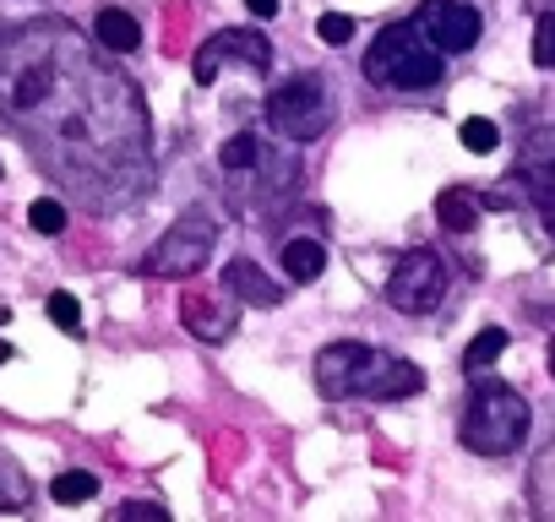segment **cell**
<instances>
[{
  "mask_svg": "<svg viewBox=\"0 0 555 522\" xmlns=\"http://www.w3.org/2000/svg\"><path fill=\"white\" fill-rule=\"evenodd\" d=\"M528 435V397L512 392L506 381L474 387V403L463 414V446L479 457H506Z\"/></svg>",
  "mask_w": 555,
  "mask_h": 522,
  "instance_id": "cell-3",
  "label": "cell"
},
{
  "mask_svg": "<svg viewBox=\"0 0 555 522\" xmlns=\"http://www.w3.org/2000/svg\"><path fill=\"white\" fill-rule=\"evenodd\" d=\"M414 23H420V34H425L441 55H463V50H474L479 34H485V17H479L474 6H463V0H425Z\"/></svg>",
  "mask_w": 555,
  "mask_h": 522,
  "instance_id": "cell-7",
  "label": "cell"
},
{
  "mask_svg": "<svg viewBox=\"0 0 555 522\" xmlns=\"http://www.w3.org/2000/svg\"><path fill=\"white\" fill-rule=\"evenodd\" d=\"M533 66H539V71H555V12H539V28H533Z\"/></svg>",
  "mask_w": 555,
  "mask_h": 522,
  "instance_id": "cell-21",
  "label": "cell"
},
{
  "mask_svg": "<svg viewBox=\"0 0 555 522\" xmlns=\"http://www.w3.org/2000/svg\"><path fill=\"white\" fill-rule=\"evenodd\" d=\"M120 517H153V522H164L169 511H164V506H153V500H126V506H120Z\"/></svg>",
  "mask_w": 555,
  "mask_h": 522,
  "instance_id": "cell-24",
  "label": "cell"
},
{
  "mask_svg": "<svg viewBox=\"0 0 555 522\" xmlns=\"http://www.w3.org/2000/svg\"><path fill=\"white\" fill-rule=\"evenodd\" d=\"M550 376H555V343H550Z\"/></svg>",
  "mask_w": 555,
  "mask_h": 522,
  "instance_id": "cell-29",
  "label": "cell"
},
{
  "mask_svg": "<svg viewBox=\"0 0 555 522\" xmlns=\"http://www.w3.org/2000/svg\"><path fill=\"white\" fill-rule=\"evenodd\" d=\"M223 289L234 295V300H245V305H278V300H284V289H278L261 267H256V261H229V267H223Z\"/></svg>",
  "mask_w": 555,
  "mask_h": 522,
  "instance_id": "cell-10",
  "label": "cell"
},
{
  "mask_svg": "<svg viewBox=\"0 0 555 522\" xmlns=\"http://www.w3.org/2000/svg\"><path fill=\"white\" fill-rule=\"evenodd\" d=\"M180 322H185L191 338H202V343H223V338L234 332V305L207 300V295H185V300H180Z\"/></svg>",
  "mask_w": 555,
  "mask_h": 522,
  "instance_id": "cell-9",
  "label": "cell"
},
{
  "mask_svg": "<svg viewBox=\"0 0 555 522\" xmlns=\"http://www.w3.org/2000/svg\"><path fill=\"white\" fill-rule=\"evenodd\" d=\"M317 39H322V44H338V50H344V44L354 39V17H344V12H327V17L317 23Z\"/></svg>",
  "mask_w": 555,
  "mask_h": 522,
  "instance_id": "cell-22",
  "label": "cell"
},
{
  "mask_svg": "<svg viewBox=\"0 0 555 522\" xmlns=\"http://www.w3.org/2000/svg\"><path fill=\"white\" fill-rule=\"evenodd\" d=\"M317 387L322 397H376V403H403L425 387L420 365L398 360V354H382L360 338H344V343H327L317 354Z\"/></svg>",
  "mask_w": 555,
  "mask_h": 522,
  "instance_id": "cell-1",
  "label": "cell"
},
{
  "mask_svg": "<svg viewBox=\"0 0 555 522\" xmlns=\"http://www.w3.org/2000/svg\"><path fill=\"white\" fill-rule=\"evenodd\" d=\"M93 39H99L109 55H131V50L142 44V28H137V17H131V12L104 6V12L93 17Z\"/></svg>",
  "mask_w": 555,
  "mask_h": 522,
  "instance_id": "cell-11",
  "label": "cell"
},
{
  "mask_svg": "<svg viewBox=\"0 0 555 522\" xmlns=\"http://www.w3.org/2000/svg\"><path fill=\"white\" fill-rule=\"evenodd\" d=\"M365 77L376 88H398V93H425L441 82V50L420 34V23H398L382 28L376 44L365 50Z\"/></svg>",
  "mask_w": 555,
  "mask_h": 522,
  "instance_id": "cell-2",
  "label": "cell"
},
{
  "mask_svg": "<svg viewBox=\"0 0 555 522\" xmlns=\"http://www.w3.org/2000/svg\"><path fill=\"white\" fill-rule=\"evenodd\" d=\"M457 136H463V147H468V153H495V147H501L495 120H479V115H474V120H463V131H457Z\"/></svg>",
  "mask_w": 555,
  "mask_h": 522,
  "instance_id": "cell-20",
  "label": "cell"
},
{
  "mask_svg": "<svg viewBox=\"0 0 555 522\" xmlns=\"http://www.w3.org/2000/svg\"><path fill=\"white\" fill-rule=\"evenodd\" d=\"M267 126L289 142H317L327 126H333V93L317 71L306 77H289L284 88L267 93Z\"/></svg>",
  "mask_w": 555,
  "mask_h": 522,
  "instance_id": "cell-4",
  "label": "cell"
},
{
  "mask_svg": "<svg viewBox=\"0 0 555 522\" xmlns=\"http://www.w3.org/2000/svg\"><path fill=\"white\" fill-rule=\"evenodd\" d=\"M44 311H50V322H55L61 332H82V305H77V295L55 289V295L44 300Z\"/></svg>",
  "mask_w": 555,
  "mask_h": 522,
  "instance_id": "cell-19",
  "label": "cell"
},
{
  "mask_svg": "<svg viewBox=\"0 0 555 522\" xmlns=\"http://www.w3.org/2000/svg\"><path fill=\"white\" fill-rule=\"evenodd\" d=\"M517 180H522V191H528L539 207H550V201H555V164H522V174H517Z\"/></svg>",
  "mask_w": 555,
  "mask_h": 522,
  "instance_id": "cell-17",
  "label": "cell"
},
{
  "mask_svg": "<svg viewBox=\"0 0 555 522\" xmlns=\"http://www.w3.org/2000/svg\"><path fill=\"white\" fill-rule=\"evenodd\" d=\"M441 295H447V261L436 250H409L387 278V305L398 316H430Z\"/></svg>",
  "mask_w": 555,
  "mask_h": 522,
  "instance_id": "cell-6",
  "label": "cell"
},
{
  "mask_svg": "<svg viewBox=\"0 0 555 522\" xmlns=\"http://www.w3.org/2000/svg\"><path fill=\"white\" fill-rule=\"evenodd\" d=\"M50 495H55L61 506H82V500L99 495V479H93L88 468H72V473H61V479L50 484Z\"/></svg>",
  "mask_w": 555,
  "mask_h": 522,
  "instance_id": "cell-16",
  "label": "cell"
},
{
  "mask_svg": "<svg viewBox=\"0 0 555 522\" xmlns=\"http://www.w3.org/2000/svg\"><path fill=\"white\" fill-rule=\"evenodd\" d=\"M7 322H12V311H7V305H0V327H7Z\"/></svg>",
  "mask_w": 555,
  "mask_h": 522,
  "instance_id": "cell-28",
  "label": "cell"
},
{
  "mask_svg": "<svg viewBox=\"0 0 555 522\" xmlns=\"http://www.w3.org/2000/svg\"><path fill=\"white\" fill-rule=\"evenodd\" d=\"M12 360V343H0V365H7Z\"/></svg>",
  "mask_w": 555,
  "mask_h": 522,
  "instance_id": "cell-27",
  "label": "cell"
},
{
  "mask_svg": "<svg viewBox=\"0 0 555 522\" xmlns=\"http://www.w3.org/2000/svg\"><path fill=\"white\" fill-rule=\"evenodd\" d=\"M212 239H218V223H212L207 212H185V218H175L169 234L147 250L142 267H147L153 278H191V273H202L207 261H212Z\"/></svg>",
  "mask_w": 555,
  "mask_h": 522,
  "instance_id": "cell-5",
  "label": "cell"
},
{
  "mask_svg": "<svg viewBox=\"0 0 555 522\" xmlns=\"http://www.w3.org/2000/svg\"><path fill=\"white\" fill-rule=\"evenodd\" d=\"M284 273H289V284H317L327 273V250L317 239H289L284 245Z\"/></svg>",
  "mask_w": 555,
  "mask_h": 522,
  "instance_id": "cell-13",
  "label": "cell"
},
{
  "mask_svg": "<svg viewBox=\"0 0 555 522\" xmlns=\"http://www.w3.org/2000/svg\"><path fill=\"white\" fill-rule=\"evenodd\" d=\"M28 223H34L39 234H66V223H72V218H66V207H61L55 196H39V201L28 207Z\"/></svg>",
  "mask_w": 555,
  "mask_h": 522,
  "instance_id": "cell-18",
  "label": "cell"
},
{
  "mask_svg": "<svg viewBox=\"0 0 555 522\" xmlns=\"http://www.w3.org/2000/svg\"><path fill=\"white\" fill-rule=\"evenodd\" d=\"M479 212H485V196H474L468 185H447V191L436 196V218H441V229H452V234H468V229L479 223Z\"/></svg>",
  "mask_w": 555,
  "mask_h": 522,
  "instance_id": "cell-12",
  "label": "cell"
},
{
  "mask_svg": "<svg viewBox=\"0 0 555 522\" xmlns=\"http://www.w3.org/2000/svg\"><path fill=\"white\" fill-rule=\"evenodd\" d=\"M245 6H250V17H261V23L278 17V0H245Z\"/></svg>",
  "mask_w": 555,
  "mask_h": 522,
  "instance_id": "cell-25",
  "label": "cell"
},
{
  "mask_svg": "<svg viewBox=\"0 0 555 522\" xmlns=\"http://www.w3.org/2000/svg\"><path fill=\"white\" fill-rule=\"evenodd\" d=\"M501 354H506V332H501V327H485V332H474V343L463 349V370H468V376H474V370H490Z\"/></svg>",
  "mask_w": 555,
  "mask_h": 522,
  "instance_id": "cell-14",
  "label": "cell"
},
{
  "mask_svg": "<svg viewBox=\"0 0 555 522\" xmlns=\"http://www.w3.org/2000/svg\"><path fill=\"white\" fill-rule=\"evenodd\" d=\"M223 61H240V66H250V71H267V66H272V44H267L256 28H223V34H212V39L196 50L191 77L207 88V82L218 77V66H223Z\"/></svg>",
  "mask_w": 555,
  "mask_h": 522,
  "instance_id": "cell-8",
  "label": "cell"
},
{
  "mask_svg": "<svg viewBox=\"0 0 555 522\" xmlns=\"http://www.w3.org/2000/svg\"><path fill=\"white\" fill-rule=\"evenodd\" d=\"M517 164H555V131H550V126H544V131H533V136L522 142Z\"/></svg>",
  "mask_w": 555,
  "mask_h": 522,
  "instance_id": "cell-23",
  "label": "cell"
},
{
  "mask_svg": "<svg viewBox=\"0 0 555 522\" xmlns=\"http://www.w3.org/2000/svg\"><path fill=\"white\" fill-rule=\"evenodd\" d=\"M261 158H267V147H261L256 136H229L223 153H218V164H223L229 174H245V169H256Z\"/></svg>",
  "mask_w": 555,
  "mask_h": 522,
  "instance_id": "cell-15",
  "label": "cell"
},
{
  "mask_svg": "<svg viewBox=\"0 0 555 522\" xmlns=\"http://www.w3.org/2000/svg\"><path fill=\"white\" fill-rule=\"evenodd\" d=\"M544 229H550V239H555V201L544 207Z\"/></svg>",
  "mask_w": 555,
  "mask_h": 522,
  "instance_id": "cell-26",
  "label": "cell"
}]
</instances>
